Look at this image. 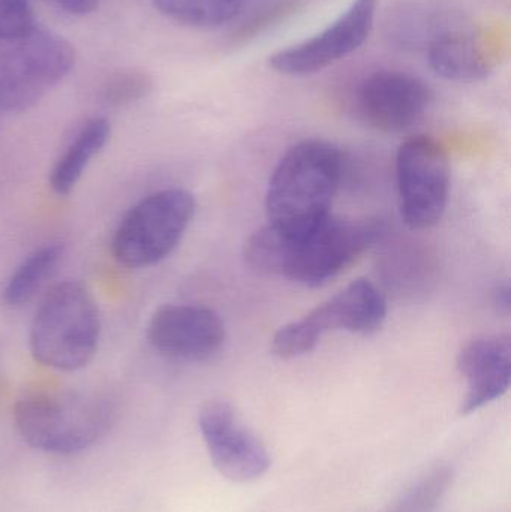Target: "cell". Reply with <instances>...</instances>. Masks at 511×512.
Here are the masks:
<instances>
[{"label": "cell", "instance_id": "1", "mask_svg": "<svg viewBox=\"0 0 511 512\" xmlns=\"http://www.w3.org/2000/svg\"><path fill=\"white\" fill-rule=\"evenodd\" d=\"M386 231V224L378 219L356 221L333 215L297 236H284L266 225L246 243L245 258L260 273L317 288L380 242Z\"/></svg>", "mask_w": 511, "mask_h": 512}, {"label": "cell", "instance_id": "2", "mask_svg": "<svg viewBox=\"0 0 511 512\" xmlns=\"http://www.w3.org/2000/svg\"><path fill=\"white\" fill-rule=\"evenodd\" d=\"M342 176V153L329 141H300L273 171L266 195L267 227L297 236L330 215Z\"/></svg>", "mask_w": 511, "mask_h": 512}, {"label": "cell", "instance_id": "3", "mask_svg": "<svg viewBox=\"0 0 511 512\" xmlns=\"http://www.w3.org/2000/svg\"><path fill=\"white\" fill-rule=\"evenodd\" d=\"M99 336L101 316L92 292L78 280H65L54 285L36 309L30 351L42 366L75 372L93 360Z\"/></svg>", "mask_w": 511, "mask_h": 512}, {"label": "cell", "instance_id": "4", "mask_svg": "<svg viewBox=\"0 0 511 512\" xmlns=\"http://www.w3.org/2000/svg\"><path fill=\"white\" fill-rule=\"evenodd\" d=\"M111 406L101 397L32 394L18 400L15 426L36 450L75 454L95 444L110 427Z\"/></svg>", "mask_w": 511, "mask_h": 512}, {"label": "cell", "instance_id": "5", "mask_svg": "<svg viewBox=\"0 0 511 512\" xmlns=\"http://www.w3.org/2000/svg\"><path fill=\"white\" fill-rule=\"evenodd\" d=\"M194 215V195L185 189L147 195L120 221L111 242L114 259L128 268L158 264L177 248Z\"/></svg>", "mask_w": 511, "mask_h": 512}, {"label": "cell", "instance_id": "6", "mask_svg": "<svg viewBox=\"0 0 511 512\" xmlns=\"http://www.w3.org/2000/svg\"><path fill=\"white\" fill-rule=\"evenodd\" d=\"M75 51L66 39L41 29L0 39V111L21 113L71 72Z\"/></svg>", "mask_w": 511, "mask_h": 512}, {"label": "cell", "instance_id": "7", "mask_svg": "<svg viewBox=\"0 0 511 512\" xmlns=\"http://www.w3.org/2000/svg\"><path fill=\"white\" fill-rule=\"evenodd\" d=\"M386 316V298L380 289L369 280L357 279L299 321L284 325L273 337L272 352L284 360L302 357L314 351L329 331L369 336L383 327Z\"/></svg>", "mask_w": 511, "mask_h": 512}, {"label": "cell", "instance_id": "8", "mask_svg": "<svg viewBox=\"0 0 511 512\" xmlns=\"http://www.w3.org/2000/svg\"><path fill=\"white\" fill-rule=\"evenodd\" d=\"M399 209L411 230H428L443 218L449 203L450 161L434 138L405 141L396 156Z\"/></svg>", "mask_w": 511, "mask_h": 512}, {"label": "cell", "instance_id": "9", "mask_svg": "<svg viewBox=\"0 0 511 512\" xmlns=\"http://www.w3.org/2000/svg\"><path fill=\"white\" fill-rule=\"evenodd\" d=\"M375 15L377 0H353L326 29L270 56V68L288 77H306L335 65L368 41Z\"/></svg>", "mask_w": 511, "mask_h": 512}, {"label": "cell", "instance_id": "10", "mask_svg": "<svg viewBox=\"0 0 511 512\" xmlns=\"http://www.w3.org/2000/svg\"><path fill=\"white\" fill-rule=\"evenodd\" d=\"M198 427L216 471L234 483H251L263 477L270 466L263 442L237 420L225 400H210L201 406Z\"/></svg>", "mask_w": 511, "mask_h": 512}, {"label": "cell", "instance_id": "11", "mask_svg": "<svg viewBox=\"0 0 511 512\" xmlns=\"http://www.w3.org/2000/svg\"><path fill=\"white\" fill-rule=\"evenodd\" d=\"M147 339L164 357L201 363L221 351L225 325L209 307L167 304L159 307L150 318Z\"/></svg>", "mask_w": 511, "mask_h": 512}, {"label": "cell", "instance_id": "12", "mask_svg": "<svg viewBox=\"0 0 511 512\" xmlns=\"http://www.w3.org/2000/svg\"><path fill=\"white\" fill-rule=\"evenodd\" d=\"M431 102L432 92L425 81L405 72H374L360 87V111L366 122L389 134L413 128Z\"/></svg>", "mask_w": 511, "mask_h": 512}, {"label": "cell", "instance_id": "13", "mask_svg": "<svg viewBox=\"0 0 511 512\" xmlns=\"http://www.w3.org/2000/svg\"><path fill=\"white\" fill-rule=\"evenodd\" d=\"M458 370L467 382L461 414H473L500 399L510 387L511 337L492 334L471 340L459 352Z\"/></svg>", "mask_w": 511, "mask_h": 512}, {"label": "cell", "instance_id": "14", "mask_svg": "<svg viewBox=\"0 0 511 512\" xmlns=\"http://www.w3.org/2000/svg\"><path fill=\"white\" fill-rule=\"evenodd\" d=\"M428 57L438 77L456 83L485 80L495 66L485 41L468 32L441 33L429 44Z\"/></svg>", "mask_w": 511, "mask_h": 512}, {"label": "cell", "instance_id": "15", "mask_svg": "<svg viewBox=\"0 0 511 512\" xmlns=\"http://www.w3.org/2000/svg\"><path fill=\"white\" fill-rule=\"evenodd\" d=\"M110 134V123L104 117H95L84 123L51 170L50 186L54 194L60 197L71 194L92 159L110 140Z\"/></svg>", "mask_w": 511, "mask_h": 512}, {"label": "cell", "instance_id": "16", "mask_svg": "<svg viewBox=\"0 0 511 512\" xmlns=\"http://www.w3.org/2000/svg\"><path fill=\"white\" fill-rule=\"evenodd\" d=\"M62 254V246L47 245L27 256L6 283L3 291L6 304L20 307L33 300L45 282L53 276Z\"/></svg>", "mask_w": 511, "mask_h": 512}, {"label": "cell", "instance_id": "17", "mask_svg": "<svg viewBox=\"0 0 511 512\" xmlns=\"http://www.w3.org/2000/svg\"><path fill=\"white\" fill-rule=\"evenodd\" d=\"M170 20L192 27H219L242 11L245 0H153Z\"/></svg>", "mask_w": 511, "mask_h": 512}, {"label": "cell", "instance_id": "18", "mask_svg": "<svg viewBox=\"0 0 511 512\" xmlns=\"http://www.w3.org/2000/svg\"><path fill=\"white\" fill-rule=\"evenodd\" d=\"M453 468L438 465L414 483L387 512H434L453 484Z\"/></svg>", "mask_w": 511, "mask_h": 512}, {"label": "cell", "instance_id": "19", "mask_svg": "<svg viewBox=\"0 0 511 512\" xmlns=\"http://www.w3.org/2000/svg\"><path fill=\"white\" fill-rule=\"evenodd\" d=\"M152 81L141 71H120L111 75L102 87V102L111 107H123L149 95Z\"/></svg>", "mask_w": 511, "mask_h": 512}, {"label": "cell", "instance_id": "20", "mask_svg": "<svg viewBox=\"0 0 511 512\" xmlns=\"http://www.w3.org/2000/svg\"><path fill=\"white\" fill-rule=\"evenodd\" d=\"M35 27V15L27 0H0V39L17 38Z\"/></svg>", "mask_w": 511, "mask_h": 512}, {"label": "cell", "instance_id": "21", "mask_svg": "<svg viewBox=\"0 0 511 512\" xmlns=\"http://www.w3.org/2000/svg\"><path fill=\"white\" fill-rule=\"evenodd\" d=\"M69 14L86 15L98 8L99 0H54Z\"/></svg>", "mask_w": 511, "mask_h": 512}]
</instances>
